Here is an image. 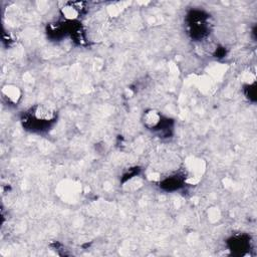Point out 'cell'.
Instances as JSON below:
<instances>
[{
    "label": "cell",
    "instance_id": "3",
    "mask_svg": "<svg viewBox=\"0 0 257 257\" xmlns=\"http://www.w3.org/2000/svg\"><path fill=\"white\" fill-rule=\"evenodd\" d=\"M2 95L8 103L17 104L21 99V90L17 86L7 85L2 88Z\"/></svg>",
    "mask_w": 257,
    "mask_h": 257
},
{
    "label": "cell",
    "instance_id": "4",
    "mask_svg": "<svg viewBox=\"0 0 257 257\" xmlns=\"http://www.w3.org/2000/svg\"><path fill=\"white\" fill-rule=\"evenodd\" d=\"M80 3H67L62 8L63 17L68 20H75L80 17L82 8L79 6Z\"/></svg>",
    "mask_w": 257,
    "mask_h": 257
},
{
    "label": "cell",
    "instance_id": "1",
    "mask_svg": "<svg viewBox=\"0 0 257 257\" xmlns=\"http://www.w3.org/2000/svg\"><path fill=\"white\" fill-rule=\"evenodd\" d=\"M56 115V111L49 104H36L32 111V117L39 123L52 122Z\"/></svg>",
    "mask_w": 257,
    "mask_h": 257
},
{
    "label": "cell",
    "instance_id": "2",
    "mask_svg": "<svg viewBox=\"0 0 257 257\" xmlns=\"http://www.w3.org/2000/svg\"><path fill=\"white\" fill-rule=\"evenodd\" d=\"M143 123L148 129H156L162 123V116L156 110H149L143 116Z\"/></svg>",
    "mask_w": 257,
    "mask_h": 257
}]
</instances>
